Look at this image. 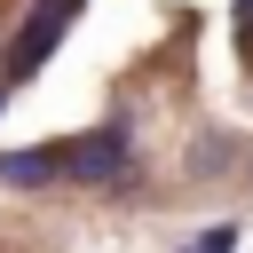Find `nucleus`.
<instances>
[{
	"label": "nucleus",
	"instance_id": "39448f33",
	"mask_svg": "<svg viewBox=\"0 0 253 253\" xmlns=\"http://www.w3.org/2000/svg\"><path fill=\"white\" fill-rule=\"evenodd\" d=\"M237 40L253 47V0H237Z\"/></svg>",
	"mask_w": 253,
	"mask_h": 253
},
{
	"label": "nucleus",
	"instance_id": "423d86ee",
	"mask_svg": "<svg viewBox=\"0 0 253 253\" xmlns=\"http://www.w3.org/2000/svg\"><path fill=\"white\" fill-rule=\"evenodd\" d=\"M47 8H55V16H79V0H47Z\"/></svg>",
	"mask_w": 253,
	"mask_h": 253
},
{
	"label": "nucleus",
	"instance_id": "7ed1b4c3",
	"mask_svg": "<svg viewBox=\"0 0 253 253\" xmlns=\"http://www.w3.org/2000/svg\"><path fill=\"white\" fill-rule=\"evenodd\" d=\"M0 174H8V182H32V190H40V182L71 174V150H8V158H0Z\"/></svg>",
	"mask_w": 253,
	"mask_h": 253
},
{
	"label": "nucleus",
	"instance_id": "f257e3e1",
	"mask_svg": "<svg viewBox=\"0 0 253 253\" xmlns=\"http://www.w3.org/2000/svg\"><path fill=\"white\" fill-rule=\"evenodd\" d=\"M63 24L71 16H55V8H40V24H24L16 40H8V63H0V87H24L47 55H55V40H63Z\"/></svg>",
	"mask_w": 253,
	"mask_h": 253
},
{
	"label": "nucleus",
	"instance_id": "20e7f679",
	"mask_svg": "<svg viewBox=\"0 0 253 253\" xmlns=\"http://www.w3.org/2000/svg\"><path fill=\"white\" fill-rule=\"evenodd\" d=\"M229 245H237V229H229V221H221V229H206V237H190V245H182V253H229Z\"/></svg>",
	"mask_w": 253,
	"mask_h": 253
},
{
	"label": "nucleus",
	"instance_id": "f03ea898",
	"mask_svg": "<svg viewBox=\"0 0 253 253\" xmlns=\"http://www.w3.org/2000/svg\"><path fill=\"white\" fill-rule=\"evenodd\" d=\"M71 182H126V126L111 119V126H95L87 142H71Z\"/></svg>",
	"mask_w": 253,
	"mask_h": 253
},
{
	"label": "nucleus",
	"instance_id": "0eeeda50",
	"mask_svg": "<svg viewBox=\"0 0 253 253\" xmlns=\"http://www.w3.org/2000/svg\"><path fill=\"white\" fill-rule=\"evenodd\" d=\"M0 103H8V87H0Z\"/></svg>",
	"mask_w": 253,
	"mask_h": 253
}]
</instances>
